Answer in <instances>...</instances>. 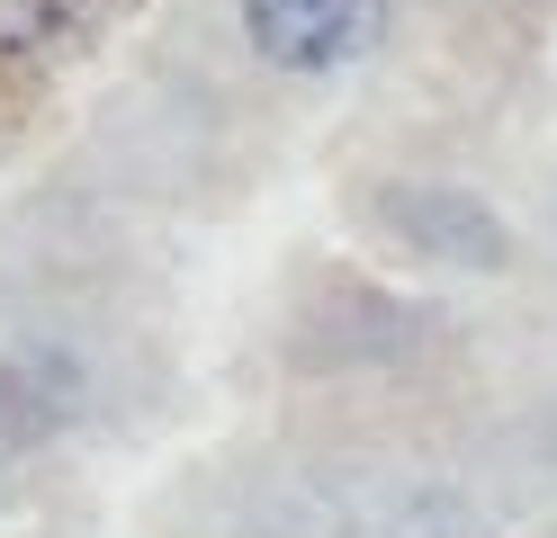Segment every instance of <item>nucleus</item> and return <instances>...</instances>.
Here are the masks:
<instances>
[{
  "mask_svg": "<svg viewBox=\"0 0 557 538\" xmlns=\"http://www.w3.org/2000/svg\"><path fill=\"white\" fill-rule=\"evenodd\" d=\"M396 0H243V36L270 72H342L387 36Z\"/></svg>",
  "mask_w": 557,
  "mask_h": 538,
  "instance_id": "1",
  "label": "nucleus"
},
{
  "mask_svg": "<svg viewBox=\"0 0 557 538\" xmlns=\"http://www.w3.org/2000/svg\"><path fill=\"white\" fill-rule=\"evenodd\" d=\"M82 0H0V63H18V54H46L63 27H73Z\"/></svg>",
  "mask_w": 557,
  "mask_h": 538,
  "instance_id": "2",
  "label": "nucleus"
}]
</instances>
